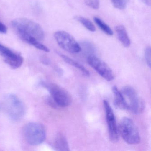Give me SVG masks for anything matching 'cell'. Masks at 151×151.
<instances>
[{"instance_id":"6da1fadb","label":"cell","mask_w":151,"mask_h":151,"mask_svg":"<svg viewBox=\"0 0 151 151\" xmlns=\"http://www.w3.org/2000/svg\"><path fill=\"white\" fill-rule=\"evenodd\" d=\"M11 24L22 40L27 37L34 38L39 41L45 39V34L43 29L38 24L31 20L27 18H17L12 21Z\"/></svg>"},{"instance_id":"7a4b0ae2","label":"cell","mask_w":151,"mask_h":151,"mask_svg":"<svg viewBox=\"0 0 151 151\" xmlns=\"http://www.w3.org/2000/svg\"><path fill=\"white\" fill-rule=\"evenodd\" d=\"M3 106L7 114L13 121H20L24 116V104L15 94H8L6 95L3 100Z\"/></svg>"},{"instance_id":"3957f363","label":"cell","mask_w":151,"mask_h":151,"mask_svg":"<svg viewBox=\"0 0 151 151\" xmlns=\"http://www.w3.org/2000/svg\"><path fill=\"white\" fill-rule=\"evenodd\" d=\"M118 133L129 145H137L140 141L138 129L132 119L124 117L121 120L118 127Z\"/></svg>"},{"instance_id":"277c9868","label":"cell","mask_w":151,"mask_h":151,"mask_svg":"<svg viewBox=\"0 0 151 151\" xmlns=\"http://www.w3.org/2000/svg\"><path fill=\"white\" fill-rule=\"evenodd\" d=\"M23 134L26 141L32 145H37L44 142L46 137L45 129L38 122H29L24 125Z\"/></svg>"},{"instance_id":"5b68a950","label":"cell","mask_w":151,"mask_h":151,"mask_svg":"<svg viewBox=\"0 0 151 151\" xmlns=\"http://www.w3.org/2000/svg\"><path fill=\"white\" fill-rule=\"evenodd\" d=\"M121 91L128 104V110L135 114H139L144 111L145 106V101L134 88L127 86L123 87Z\"/></svg>"},{"instance_id":"8992f818","label":"cell","mask_w":151,"mask_h":151,"mask_svg":"<svg viewBox=\"0 0 151 151\" xmlns=\"http://www.w3.org/2000/svg\"><path fill=\"white\" fill-rule=\"evenodd\" d=\"M40 84L48 90L57 106L66 107L72 102L71 96L67 91L55 84L42 82Z\"/></svg>"},{"instance_id":"52a82bcc","label":"cell","mask_w":151,"mask_h":151,"mask_svg":"<svg viewBox=\"0 0 151 151\" xmlns=\"http://www.w3.org/2000/svg\"><path fill=\"white\" fill-rule=\"evenodd\" d=\"M54 37L60 47L65 51L72 54L78 53L81 51V46L67 32H56L54 34Z\"/></svg>"},{"instance_id":"ba28073f","label":"cell","mask_w":151,"mask_h":151,"mask_svg":"<svg viewBox=\"0 0 151 151\" xmlns=\"http://www.w3.org/2000/svg\"><path fill=\"white\" fill-rule=\"evenodd\" d=\"M87 61L89 65L106 81L114 80V75L111 69L106 63L96 55L94 54L88 55Z\"/></svg>"},{"instance_id":"9c48e42d","label":"cell","mask_w":151,"mask_h":151,"mask_svg":"<svg viewBox=\"0 0 151 151\" xmlns=\"http://www.w3.org/2000/svg\"><path fill=\"white\" fill-rule=\"evenodd\" d=\"M103 106L106 113L109 139L112 142H116L119 139V134L114 111L109 103L106 100L103 101Z\"/></svg>"},{"instance_id":"30bf717a","label":"cell","mask_w":151,"mask_h":151,"mask_svg":"<svg viewBox=\"0 0 151 151\" xmlns=\"http://www.w3.org/2000/svg\"><path fill=\"white\" fill-rule=\"evenodd\" d=\"M0 55L3 58L4 61L13 69L18 68L23 63V58L21 55L14 52L1 43Z\"/></svg>"},{"instance_id":"8fae6325","label":"cell","mask_w":151,"mask_h":151,"mask_svg":"<svg viewBox=\"0 0 151 151\" xmlns=\"http://www.w3.org/2000/svg\"><path fill=\"white\" fill-rule=\"evenodd\" d=\"M112 91L114 95V105L116 107L123 110H128V106L121 91L117 86H114L112 87Z\"/></svg>"},{"instance_id":"7c38bea8","label":"cell","mask_w":151,"mask_h":151,"mask_svg":"<svg viewBox=\"0 0 151 151\" xmlns=\"http://www.w3.org/2000/svg\"><path fill=\"white\" fill-rule=\"evenodd\" d=\"M118 39L125 47L130 46L131 41L125 27L123 25H117L115 28Z\"/></svg>"},{"instance_id":"4fadbf2b","label":"cell","mask_w":151,"mask_h":151,"mask_svg":"<svg viewBox=\"0 0 151 151\" xmlns=\"http://www.w3.org/2000/svg\"><path fill=\"white\" fill-rule=\"evenodd\" d=\"M54 147L55 150L60 151H69V146L66 137L63 134L59 133L55 139Z\"/></svg>"},{"instance_id":"5bb4252c","label":"cell","mask_w":151,"mask_h":151,"mask_svg":"<svg viewBox=\"0 0 151 151\" xmlns=\"http://www.w3.org/2000/svg\"><path fill=\"white\" fill-rule=\"evenodd\" d=\"M60 56L63 59V60L66 63H68L69 65L75 67L76 68H77L78 70L81 71L82 73L85 76H89L90 75V72L89 71L84 67L83 66L78 63L76 61L74 60L73 59L69 58L68 56L64 55L62 54L59 53Z\"/></svg>"},{"instance_id":"9a60e30c","label":"cell","mask_w":151,"mask_h":151,"mask_svg":"<svg viewBox=\"0 0 151 151\" xmlns=\"http://www.w3.org/2000/svg\"><path fill=\"white\" fill-rule=\"evenodd\" d=\"M93 20L96 24L99 26L101 30L108 36H112L114 34L111 28L102 19L98 17H94Z\"/></svg>"},{"instance_id":"2e32d148","label":"cell","mask_w":151,"mask_h":151,"mask_svg":"<svg viewBox=\"0 0 151 151\" xmlns=\"http://www.w3.org/2000/svg\"><path fill=\"white\" fill-rule=\"evenodd\" d=\"M74 19L80 22L90 31L94 32L96 31V28L94 24L89 19L80 16H76L74 17Z\"/></svg>"},{"instance_id":"e0dca14e","label":"cell","mask_w":151,"mask_h":151,"mask_svg":"<svg viewBox=\"0 0 151 151\" xmlns=\"http://www.w3.org/2000/svg\"><path fill=\"white\" fill-rule=\"evenodd\" d=\"M114 6L117 9L123 10L127 6L129 0H111Z\"/></svg>"},{"instance_id":"ac0fdd59","label":"cell","mask_w":151,"mask_h":151,"mask_svg":"<svg viewBox=\"0 0 151 151\" xmlns=\"http://www.w3.org/2000/svg\"><path fill=\"white\" fill-rule=\"evenodd\" d=\"M82 45L84 49H85V51L90 53V55H93V53L95 52V49L94 46L91 43L88 41H85L82 42Z\"/></svg>"},{"instance_id":"d6986e66","label":"cell","mask_w":151,"mask_h":151,"mask_svg":"<svg viewBox=\"0 0 151 151\" xmlns=\"http://www.w3.org/2000/svg\"><path fill=\"white\" fill-rule=\"evenodd\" d=\"M86 4L90 8L97 9L99 7V0H85Z\"/></svg>"},{"instance_id":"ffe728a7","label":"cell","mask_w":151,"mask_h":151,"mask_svg":"<svg viewBox=\"0 0 151 151\" xmlns=\"http://www.w3.org/2000/svg\"><path fill=\"white\" fill-rule=\"evenodd\" d=\"M145 55L147 64L150 68L151 63V51L150 47H147L145 49Z\"/></svg>"},{"instance_id":"44dd1931","label":"cell","mask_w":151,"mask_h":151,"mask_svg":"<svg viewBox=\"0 0 151 151\" xmlns=\"http://www.w3.org/2000/svg\"><path fill=\"white\" fill-rule=\"evenodd\" d=\"M7 32V28L6 26L3 24V23L0 22V33L5 34Z\"/></svg>"},{"instance_id":"7402d4cb","label":"cell","mask_w":151,"mask_h":151,"mask_svg":"<svg viewBox=\"0 0 151 151\" xmlns=\"http://www.w3.org/2000/svg\"><path fill=\"white\" fill-rule=\"evenodd\" d=\"M141 1L146 6H150L151 5V0H141Z\"/></svg>"}]
</instances>
